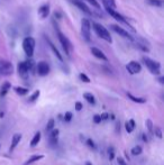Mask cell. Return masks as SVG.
Returning a JSON list of instances; mask_svg holds the SVG:
<instances>
[{"mask_svg": "<svg viewBox=\"0 0 164 165\" xmlns=\"http://www.w3.org/2000/svg\"><path fill=\"white\" fill-rule=\"evenodd\" d=\"M92 27L95 29V32H96V34L98 35V37H100L101 40H106L108 43H111L113 40H111V36H110V33L108 32L107 28H105L103 26H102L101 24L99 23H92Z\"/></svg>", "mask_w": 164, "mask_h": 165, "instance_id": "1", "label": "cell"}, {"mask_svg": "<svg viewBox=\"0 0 164 165\" xmlns=\"http://www.w3.org/2000/svg\"><path fill=\"white\" fill-rule=\"evenodd\" d=\"M125 128H126V131H127L128 134H130V133L133 131V128H131V126H130V124L128 122V121L125 124Z\"/></svg>", "mask_w": 164, "mask_h": 165, "instance_id": "36", "label": "cell"}, {"mask_svg": "<svg viewBox=\"0 0 164 165\" xmlns=\"http://www.w3.org/2000/svg\"><path fill=\"white\" fill-rule=\"evenodd\" d=\"M71 119H72V112H70V111L65 112V115H64V121L65 122H70Z\"/></svg>", "mask_w": 164, "mask_h": 165, "instance_id": "30", "label": "cell"}, {"mask_svg": "<svg viewBox=\"0 0 164 165\" xmlns=\"http://www.w3.org/2000/svg\"><path fill=\"white\" fill-rule=\"evenodd\" d=\"M105 9H106V12H107L108 14H109V15L113 18V19H116L117 22H119V23H123V24H127V22L125 20L124 16H121V15H120L117 10H115V8L105 6Z\"/></svg>", "mask_w": 164, "mask_h": 165, "instance_id": "8", "label": "cell"}, {"mask_svg": "<svg viewBox=\"0 0 164 165\" xmlns=\"http://www.w3.org/2000/svg\"><path fill=\"white\" fill-rule=\"evenodd\" d=\"M82 107H83V106H82V103L79 102V101L75 103V110H77V111H80V110H82Z\"/></svg>", "mask_w": 164, "mask_h": 165, "instance_id": "37", "label": "cell"}, {"mask_svg": "<svg viewBox=\"0 0 164 165\" xmlns=\"http://www.w3.org/2000/svg\"><path fill=\"white\" fill-rule=\"evenodd\" d=\"M50 133H51V135H50L51 138H57V137H59V134H60V131L57 130V129H54V128H53Z\"/></svg>", "mask_w": 164, "mask_h": 165, "instance_id": "33", "label": "cell"}, {"mask_svg": "<svg viewBox=\"0 0 164 165\" xmlns=\"http://www.w3.org/2000/svg\"><path fill=\"white\" fill-rule=\"evenodd\" d=\"M146 127H147V130L150 131L151 134L153 133V122H152V120L151 119H146Z\"/></svg>", "mask_w": 164, "mask_h": 165, "instance_id": "29", "label": "cell"}, {"mask_svg": "<svg viewBox=\"0 0 164 165\" xmlns=\"http://www.w3.org/2000/svg\"><path fill=\"white\" fill-rule=\"evenodd\" d=\"M40 90H36V91L29 97V102H34V101H36V100L38 99V97H40Z\"/></svg>", "mask_w": 164, "mask_h": 165, "instance_id": "25", "label": "cell"}, {"mask_svg": "<svg viewBox=\"0 0 164 165\" xmlns=\"http://www.w3.org/2000/svg\"><path fill=\"white\" fill-rule=\"evenodd\" d=\"M116 129H117V133H118V130H120V125H119V122H117V125H116Z\"/></svg>", "mask_w": 164, "mask_h": 165, "instance_id": "42", "label": "cell"}, {"mask_svg": "<svg viewBox=\"0 0 164 165\" xmlns=\"http://www.w3.org/2000/svg\"><path fill=\"white\" fill-rule=\"evenodd\" d=\"M22 141V135L20 134H15L14 136H12V145H10V147H9V151L12 152L15 148L17 147V145L19 144V142Z\"/></svg>", "mask_w": 164, "mask_h": 165, "instance_id": "15", "label": "cell"}, {"mask_svg": "<svg viewBox=\"0 0 164 165\" xmlns=\"http://www.w3.org/2000/svg\"><path fill=\"white\" fill-rule=\"evenodd\" d=\"M50 14V5H43V6L40 7L38 9V15L42 19H45Z\"/></svg>", "mask_w": 164, "mask_h": 165, "instance_id": "14", "label": "cell"}, {"mask_svg": "<svg viewBox=\"0 0 164 165\" xmlns=\"http://www.w3.org/2000/svg\"><path fill=\"white\" fill-rule=\"evenodd\" d=\"M10 83L9 82H5L4 84H2V86H1V91H0V96L1 97H5L7 94V92L9 91V89H10Z\"/></svg>", "mask_w": 164, "mask_h": 165, "instance_id": "19", "label": "cell"}, {"mask_svg": "<svg viewBox=\"0 0 164 165\" xmlns=\"http://www.w3.org/2000/svg\"><path fill=\"white\" fill-rule=\"evenodd\" d=\"M127 97L129 98L131 101H134V102H136V103H145V102H146V100H145L144 98L134 97L131 93H128V92H127Z\"/></svg>", "mask_w": 164, "mask_h": 165, "instance_id": "20", "label": "cell"}, {"mask_svg": "<svg viewBox=\"0 0 164 165\" xmlns=\"http://www.w3.org/2000/svg\"><path fill=\"white\" fill-rule=\"evenodd\" d=\"M0 117H4V112H0Z\"/></svg>", "mask_w": 164, "mask_h": 165, "instance_id": "46", "label": "cell"}, {"mask_svg": "<svg viewBox=\"0 0 164 165\" xmlns=\"http://www.w3.org/2000/svg\"><path fill=\"white\" fill-rule=\"evenodd\" d=\"M110 27L113 29L115 33H117L118 35H120L121 37H124L126 40H133V37L130 36V34L127 32V30H125L124 28H121V27H119L118 25H110Z\"/></svg>", "mask_w": 164, "mask_h": 165, "instance_id": "11", "label": "cell"}, {"mask_svg": "<svg viewBox=\"0 0 164 165\" xmlns=\"http://www.w3.org/2000/svg\"><path fill=\"white\" fill-rule=\"evenodd\" d=\"M83 1H87V0H83Z\"/></svg>", "mask_w": 164, "mask_h": 165, "instance_id": "47", "label": "cell"}, {"mask_svg": "<svg viewBox=\"0 0 164 165\" xmlns=\"http://www.w3.org/2000/svg\"><path fill=\"white\" fill-rule=\"evenodd\" d=\"M142 152H143V148H142L141 146H138V145L131 148V154H133L134 156H137V155L142 154Z\"/></svg>", "mask_w": 164, "mask_h": 165, "instance_id": "24", "label": "cell"}, {"mask_svg": "<svg viewBox=\"0 0 164 165\" xmlns=\"http://www.w3.org/2000/svg\"><path fill=\"white\" fill-rule=\"evenodd\" d=\"M154 131H155V135L158 137V138H162V129L158 127V126H155L154 128Z\"/></svg>", "mask_w": 164, "mask_h": 165, "instance_id": "32", "label": "cell"}, {"mask_svg": "<svg viewBox=\"0 0 164 165\" xmlns=\"http://www.w3.org/2000/svg\"><path fill=\"white\" fill-rule=\"evenodd\" d=\"M126 68H127V71L130 74H137L142 71V65L138 62H136V61H130L126 65Z\"/></svg>", "mask_w": 164, "mask_h": 165, "instance_id": "9", "label": "cell"}, {"mask_svg": "<svg viewBox=\"0 0 164 165\" xmlns=\"http://www.w3.org/2000/svg\"><path fill=\"white\" fill-rule=\"evenodd\" d=\"M57 37H59V40H60V43H61V45H62L63 50L66 53V55L70 56V54H71V52H72V48H73L71 42H70L68 37L63 34L62 32H60V30H57Z\"/></svg>", "mask_w": 164, "mask_h": 165, "instance_id": "6", "label": "cell"}, {"mask_svg": "<svg viewBox=\"0 0 164 165\" xmlns=\"http://www.w3.org/2000/svg\"><path fill=\"white\" fill-rule=\"evenodd\" d=\"M37 73L40 76H45V75L50 73V65H48V63L44 62V61L38 62V64H37Z\"/></svg>", "mask_w": 164, "mask_h": 165, "instance_id": "10", "label": "cell"}, {"mask_svg": "<svg viewBox=\"0 0 164 165\" xmlns=\"http://www.w3.org/2000/svg\"><path fill=\"white\" fill-rule=\"evenodd\" d=\"M72 2H73V5H75V6L79 8L81 12H83L85 14L89 15V16L92 15V12L90 10V8L87 6V4H85L83 0H73Z\"/></svg>", "mask_w": 164, "mask_h": 165, "instance_id": "12", "label": "cell"}, {"mask_svg": "<svg viewBox=\"0 0 164 165\" xmlns=\"http://www.w3.org/2000/svg\"><path fill=\"white\" fill-rule=\"evenodd\" d=\"M101 121L102 120H101V118H100V115H95V116H93V122H95V124H100Z\"/></svg>", "mask_w": 164, "mask_h": 165, "instance_id": "35", "label": "cell"}, {"mask_svg": "<svg viewBox=\"0 0 164 165\" xmlns=\"http://www.w3.org/2000/svg\"><path fill=\"white\" fill-rule=\"evenodd\" d=\"M40 137H42V134H40V131H37V133H36V134L34 135V137H33L32 142H30V146H32V147H35V146H36V145L40 143Z\"/></svg>", "mask_w": 164, "mask_h": 165, "instance_id": "18", "label": "cell"}, {"mask_svg": "<svg viewBox=\"0 0 164 165\" xmlns=\"http://www.w3.org/2000/svg\"><path fill=\"white\" fill-rule=\"evenodd\" d=\"M81 35L83 37V40L89 42L91 38V23L89 19L83 18L81 20Z\"/></svg>", "mask_w": 164, "mask_h": 165, "instance_id": "4", "label": "cell"}, {"mask_svg": "<svg viewBox=\"0 0 164 165\" xmlns=\"http://www.w3.org/2000/svg\"><path fill=\"white\" fill-rule=\"evenodd\" d=\"M80 79H81V81L85 82V83H89V82H90V79H89L88 75L85 73H80Z\"/></svg>", "mask_w": 164, "mask_h": 165, "instance_id": "31", "label": "cell"}, {"mask_svg": "<svg viewBox=\"0 0 164 165\" xmlns=\"http://www.w3.org/2000/svg\"><path fill=\"white\" fill-rule=\"evenodd\" d=\"M33 65H34L33 61L20 62L19 64H18V73H19V75H20L22 78H24V79H26V78L28 76L29 71H32Z\"/></svg>", "mask_w": 164, "mask_h": 165, "instance_id": "5", "label": "cell"}, {"mask_svg": "<svg viewBox=\"0 0 164 165\" xmlns=\"http://www.w3.org/2000/svg\"><path fill=\"white\" fill-rule=\"evenodd\" d=\"M163 78H162V76H161V78H160V82H161V83H163Z\"/></svg>", "mask_w": 164, "mask_h": 165, "instance_id": "44", "label": "cell"}, {"mask_svg": "<svg viewBox=\"0 0 164 165\" xmlns=\"http://www.w3.org/2000/svg\"><path fill=\"white\" fill-rule=\"evenodd\" d=\"M54 125H55V120L53 119V118H51V119L48 120L47 125H46V131H51L54 128Z\"/></svg>", "mask_w": 164, "mask_h": 165, "instance_id": "27", "label": "cell"}, {"mask_svg": "<svg viewBox=\"0 0 164 165\" xmlns=\"http://www.w3.org/2000/svg\"><path fill=\"white\" fill-rule=\"evenodd\" d=\"M147 2L152 6L155 7H162L163 6V1L162 0H147Z\"/></svg>", "mask_w": 164, "mask_h": 165, "instance_id": "23", "label": "cell"}, {"mask_svg": "<svg viewBox=\"0 0 164 165\" xmlns=\"http://www.w3.org/2000/svg\"><path fill=\"white\" fill-rule=\"evenodd\" d=\"M15 91H16V93L19 94V96H26V94L28 93V89L22 88V86H16V88H15Z\"/></svg>", "mask_w": 164, "mask_h": 165, "instance_id": "22", "label": "cell"}, {"mask_svg": "<svg viewBox=\"0 0 164 165\" xmlns=\"http://www.w3.org/2000/svg\"><path fill=\"white\" fill-rule=\"evenodd\" d=\"M143 139H144V142H147V137L145 134H143Z\"/></svg>", "mask_w": 164, "mask_h": 165, "instance_id": "43", "label": "cell"}, {"mask_svg": "<svg viewBox=\"0 0 164 165\" xmlns=\"http://www.w3.org/2000/svg\"><path fill=\"white\" fill-rule=\"evenodd\" d=\"M102 4H103V6L116 8V2H115V0H102Z\"/></svg>", "mask_w": 164, "mask_h": 165, "instance_id": "26", "label": "cell"}, {"mask_svg": "<svg viewBox=\"0 0 164 165\" xmlns=\"http://www.w3.org/2000/svg\"><path fill=\"white\" fill-rule=\"evenodd\" d=\"M44 159V155H33V156H30L29 157V159L27 161V162H25L24 163V165H29L32 164V163H34V162H37V161H40V159Z\"/></svg>", "mask_w": 164, "mask_h": 165, "instance_id": "17", "label": "cell"}, {"mask_svg": "<svg viewBox=\"0 0 164 165\" xmlns=\"http://www.w3.org/2000/svg\"><path fill=\"white\" fill-rule=\"evenodd\" d=\"M14 71L12 64L5 60H0V74L1 75H10Z\"/></svg>", "mask_w": 164, "mask_h": 165, "instance_id": "7", "label": "cell"}, {"mask_svg": "<svg viewBox=\"0 0 164 165\" xmlns=\"http://www.w3.org/2000/svg\"><path fill=\"white\" fill-rule=\"evenodd\" d=\"M128 122H129V124H130V126H131V128H133V129H134V128H135V126H136V124H135V120H134V119H130L129 121H128Z\"/></svg>", "mask_w": 164, "mask_h": 165, "instance_id": "41", "label": "cell"}, {"mask_svg": "<svg viewBox=\"0 0 164 165\" xmlns=\"http://www.w3.org/2000/svg\"><path fill=\"white\" fill-rule=\"evenodd\" d=\"M23 50L25 54L28 57H32L34 55L35 51V40L33 37H25L23 40Z\"/></svg>", "mask_w": 164, "mask_h": 165, "instance_id": "2", "label": "cell"}, {"mask_svg": "<svg viewBox=\"0 0 164 165\" xmlns=\"http://www.w3.org/2000/svg\"><path fill=\"white\" fill-rule=\"evenodd\" d=\"M85 142H87V145H88V146H89V147H90L91 149H93V151H96V149H97L96 144H95V142H93V141H92L91 138H88V139H87Z\"/></svg>", "mask_w": 164, "mask_h": 165, "instance_id": "28", "label": "cell"}, {"mask_svg": "<svg viewBox=\"0 0 164 165\" xmlns=\"http://www.w3.org/2000/svg\"><path fill=\"white\" fill-rule=\"evenodd\" d=\"M83 98H85V100L90 103V104H96V99H95V97H93V94H92V93L85 92V94H83Z\"/></svg>", "mask_w": 164, "mask_h": 165, "instance_id": "21", "label": "cell"}, {"mask_svg": "<svg viewBox=\"0 0 164 165\" xmlns=\"http://www.w3.org/2000/svg\"><path fill=\"white\" fill-rule=\"evenodd\" d=\"M100 118H101V120H107L108 118H109V115H108L107 112H103V114H101Z\"/></svg>", "mask_w": 164, "mask_h": 165, "instance_id": "39", "label": "cell"}, {"mask_svg": "<svg viewBox=\"0 0 164 165\" xmlns=\"http://www.w3.org/2000/svg\"><path fill=\"white\" fill-rule=\"evenodd\" d=\"M46 42L48 43V45H50V48H51L52 51H53V53H54V55H55V56H56L57 58H59V60H60V61L62 62V61H63V57H62V55H61V53L59 52V50L56 48V46L54 45V44H53V43H52V42H51L50 40H48V38H46Z\"/></svg>", "mask_w": 164, "mask_h": 165, "instance_id": "16", "label": "cell"}, {"mask_svg": "<svg viewBox=\"0 0 164 165\" xmlns=\"http://www.w3.org/2000/svg\"><path fill=\"white\" fill-rule=\"evenodd\" d=\"M108 155H109V159L110 161H113L115 159V151H113V147H109V149H108Z\"/></svg>", "mask_w": 164, "mask_h": 165, "instance_id": "34", "label": "cell"}, {"mask_svg": "<svg viewBox=\"0 0 164 165\" xmlns=\"http://www.w3.org/2000/svg\"><path fill=\"white\" fill-rule=\"evenodd\" d=\"M117 162H118L119 165H127V164H126V162H125V161L121 159V157H118V159H117Z\"/></svg>", "mask_w": 164, "mask_h": 165, "instance_id": "40", "label": "cell"}, {"mask_svg": "<svg viewBox=\"0 0 164 165\" xmlns=\"http://www.w3.org/2000/svg\"><path fill=\"white\" fill-rule=\"evenodd\" d=\"M50 144H51L52 146L56 145L57 144V138H51V137H50Z\"/></svg>", "mask_w": 164, "mask_h": 165, "instance_id": "38", "label": "cell"}, {"mask_svg": "<svg viewBox=\"0 0 164 165\" xmlns=\"http://www.w3.org/2000/svg\"><path fill=\"white\" fill-rule=\"evenodd\" d=\"M85 165H92V163H90V162H87V163H85Z\"/></svg>", "mask_w": 164, "mask_h": 165, "instance_id": "45", "label": "cell"}, {"mask_svg": "<svg viewBox=\"0 0 164 165\" xmlns=\"http://www.w3.org/2000/svg\"><path fill=\"white\" fill-rule=\"evenodd\" d=\"M143 62L145 63L146 68L150 70V72L155 75H158L161 73V64L154 60H151L150 57H143Z\"/></svg>", "mask_w": 164, "mask_h": 165, "instance_id": "3", "label": "cell"}, {"mask_svg": "<svg viewBox=\"0 0 164 165\" xmlns=\"http://www.w3.org/2000/svg\"><path fill=\"white\" fill-rule=\"evenodd\" d=\"M91 53H92V55L97 58H99V60H102V61H107L108 58L107 56L105 55V53L101 51V50H99V48H97V47H91Z\"/></svg>", "mask_w": 164, "mask_h": 165, "instance_id": "13", "label": "cell"}]
</instances>
